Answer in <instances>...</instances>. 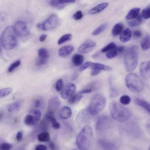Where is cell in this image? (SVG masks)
Segmentation results:
<instances>
[{"label": "cell", "mask_w": 150, "mask_h": 150, "mask_svg": "<svg viewBox=\"0 0 150 150\" xmlns=\"http://www.w3.org/2000/svg\"><path fill=\"white\" fill-rule=\"evenodd\" d=\"M109 109L112 117L119 122H125L130 117L131 113L129 110L116 101L110 103Z\"/></svg>", "instance_id": "6da1fadb"}, {"label": "cell", "mask_w": 150, "mask_h": 150, "mask_svg": "<svg viewBox=\"0 0 150 150\" xmlns=\"http://www.w3.org/2000/svg\"><path fill=\"white\" fill-rule=\"evenodd\" d=\"M93 130L89 125H86L78 135L76 143L80 150H88L91 144Z\"/></svg>", "instance_id": "7a4b0ae2"}, {"label": "cell", "mask_w": 150, "mask_h": 150, "mask_svg": "<svg viewBox=\"0 0 150 150\" xmlns=\"http://www.w3.org/2000/svg\"><path fill=\"white\" fill-rule=\"evenodd\" d=\"M16 41V34L14 27L10 26L6 28L1 37V43L3 47L6 50H12L15 46Z\"/></svg>", "instance_id": "3957f363"}, {"label": "cell", "mask_w": 150, "mask_h": 150, "mask_svg": "<svg viewBox=\"0 0 150 150\" xmlns=\"http://www.w3.org/2000/svg\"><path fill=\"white\" fill-rule=\"evenodd\" d=\"M138 48L133 45L128 48L124 56V61L127 70L129 72L133 71L136 68L138 62Z\"/></svg>", "instance_id": "277c9868"}, {"label": "cell", "mask_w": 150, "mask_h": 150, "mask_svg": "<svg viewBox=\"0 0 150 150\" xmlns=\"http://www.w3.org/2000/svg\"><path fill=\"white\" fill-rule=\"evenodd\" d=\"M106 104V99L104 96L100 93L96 94L91 98L88 107V112L91 115H96L104 108Z\"/></svg>", "instance_id": "5b68a950"}, {"label": "cell", "mask_w": 150, "mask_h": 150, "mask_svg": "<svg viewBox=\"0 0 150 150\" xmlns=\"http://www.w3.org/2000/svg\"><path fill=\"white\" fill-rule=\"evenodd\" d=\"M125 82L128 88L133 92H140L144 88L142 81L135 74L130 73L127 74L125 78Z\"/></svg>", "instance_id": "8992f818"}, {"label": "cell", "mask_w": 150, "mask_h": 150, "mask_svg": "<svg viewBox=\"0 0 150 150\" xmlns=\"http://www.w3.org/2000/svg\"><path fill=\"white\" fill-rule=\"evenodd\" d=\"M59 21L57 16L55 14H52L44 22L38 23L37 27L42 30H51L57 26Z\"/></svg>", "instance_id": "52a82bcc"}, {"label": "cell", "mask_w": 150, "mask_h": 150, "mask_svg": "<svg viewBox=\"0 0 150 150\" xmlns=\"http://www.w3.org/2000/svg\"><path fill=\"white\" fill-rule=\"evenodd\" d=\"M14 28L16 35L21 38L26 37L29 34L27 26L23 21H19L16 22Z\"/></svg>", "instance_id": "ba28073f"}, {"label": "cell", "mask_w": 150, "mask_h": 150, "mask_svg": "<svg viewBox=\"0 0 150 150\" xmlns=\"http://www.w3.org/2000/svg\"><path fill=\"white\" fill-rule=\"evenodd\" d=\"M76 86L74 84L68 83L63 86L60 93L61 97L64 99H69L74 93Z\"/></svg>", "instance_id": "9c48e42d"}, {"label": "cell", "mask_w": 150, "mask_h": 150, "mask_svg": "<svg viewBox=\"0 0 150 150\" xmlns=\"http://www.w3.org/2000/svg\"><path fill=\"white\" fill-rule=\"evenodd\" d=\"M96 45V43L94 41L90 40H88L79 47L78 50L81 53H88L91 51Z\"/></svg>", "instance_id": "30bf717a"}, {"label": "cell", "mask_w": 150, "mask_h": 150, "mask_svg": "<svg viewBox=\"0 0 150 150\" xmlns=\"http://www.w3.org/2000/svg\"><path fill=\"white\" fill-rule=\"evenodd\" d=\"M140 71L141 75L144 79H149L150 77V61H144L142 63Z\"/></svg>", "instance_id": "8fae6325"}, {"label": "cell", "mask_w": 150, "mask_h": 150, "mask_svg": "<svg viewBox=\"0 0 150 150\" xmlns=\"http://www.w3.org/2000/svg\"><path fill=\"white\" fill-rule=\"evenodd\" d=\"M74 0H54L50 1V4L52 6L59 9L63 8L67 4L74 3Z\"/></svg>", "instance_id": "7c38bea8"}, {"label": "cell", "mask_w": 150, "mask_h": 150, "mask_svg": "<svg viewBox=\"0 0 150 150\" xmlns=\"http://www.w3.org/2000/svg\"><path fill=\"white\" fill-rule=\"evenodd\" d=\"M60 102L58 97L54 96L49 100L48 102V111L54 112L59 107Z\"/></svg>", "instance_id": "4fadbf2b"}, {"label": "cell", "mask_w": 150, "mask_h": 150, "mask_svg": "<svg viewBox=\"0 0 150 150\" xmlns=\"http://www.w3.org/2000/svg\"><path fill=\"white\" fill-rule=\"evenodd\" d=\"M74 47L71 45H66L61 47L59 50V56L64 57L70 54L73 51Z\"/></svg>", "instance_id": "5bb4252c"}, {"label": "cell", "mask_w": 150, "mask_h": 150, "mask_svg": "<svg viewBox=\"0 0 150 150\" xmlns=\"http://www.w3.org/2000/svg\"><path fill=\"white\" fill-rule=\"evenodd\" d=\"M108 117L105 116H100L97 119L96 127L97 129H101L106 126L109 121Z\"/></svg>", "instance_id": "9a60e30c"}, {"label": "cell", "mask_w": 150, "mask_h": 150, "mask_svg": "<svg viewBox=\"0 0 150 150\" xmlns=\"http://www.w3.org/2000/svg\"><path fill=\"white\" fill-rule=\"evenodd\" d=\"M131 36L132 31L131 30L126 28L122 32L120 37V39L122 42H127L130 39Z\"/></svg>", "instance_id": "2e32d148"}, {"label": "cell", "mask_w": 150, "mask_h": 150, "mask_svg": "<svg viewBox=\"0 0 150 150\" xmlns=\"http://www.w3.org/2000/svg\"><path fill=\"white\" fill-rule=\"evenodd\" d=\"M72 112L71 109L67 106L62 107L59 111V115L60 117L63 119H66L71 116Z\"/></svg>", "instance_id": "e0dca14e"}, {"label": "cell", "mask_w": 150, "mask_h": 150, "mask_svg": "<svg viewBox=\"0 0 150 150\" xmlns=\"http://www.w3.org/2000/svg\"><path fill=\"white\" fill-rule=\"evenodd\" d=\"M109 4L108 3H103L98 4L91 9L88 11L90 14H94L98 13L104 10L107 7Z\"/></svg>", "instance_id": "ac0fdd59"}, {"label": "cell", "mask_w": 150, "mask_h": 150, "mask_svg": "<svg viewBox=\"0 0 150 150\" xmlns=\"http://www.w3.org/2000/svg\"><path fill=\"white\" fill-rule=\"evenodd\" d=\"M90 67L92 69H96L100 71L102 70L109 71L112 69V68L110 66L99 63L93 62Z\"/></svg>", "instance_id": "d6986e66"}, {"label": "cell", "mask_w": 150, "mask_h": 150, "mask_svg": "<svg viewBox=\"0 0 150 150\" xmlns=\"http://www.w3.org/2000/svg\"><path fill=\"white\" fill-rule=\"evenodd\" d=\"M72 62L73 64L76 66H78L81 65L84 60V57L79 54H74L72 58Z\"/></svg>", "instance_id": "ffe728a7"}, {"label": "cell", "mask_w": 150, "mask_h": 150, "mask_svg": "<svg viewBox=\"0 0 150 150\" xmlns=\"http://www.w3.org/2000/svg\"><path fill=\"white\" fill-rule=\"evenodd\" d=\"M134 102L138 105L142 107L146 110L149 113L150 112V104L147 102L138 98L134 100Z\"/></svg>", "instance_id": "44dd1931"}, {"label": "cell", "mask_w": 150, "mask_h": 150, "mask_svg": "<svg viewBox=\"0 0 150 150\" xmlns=\"http://www.w3.org/2000/svg\"><path fill=\"white\" fill-rule=\"evenodd\" d=\"M140 10V8H138L132 9L126 16V19L129 20L136 18L139 15Z\"/></svg>", "instance_id": "7402d4cb"}, {"label": "cell", "mask_w": 150, "mask_h": 150, "mask_svg": "<svg viewBox=\"0 0 150 150\" xmlns=\"http://www.w3.org/2000/svg\"><path fill=\"white\" fill-rule=\"evenodd\" d=\"M21 105V101H17L8 105L7 108L8 110L10 112L18 111Z\"/></svg>", "instance_id": "603a6c76"}, {"label": "cell", "mask_w": 150, "mask_h": 150, "mask_svg": "<svg viewBox=\"0 0 150 150\" xmlns=\"http://www.w3.org/2000/svg\"><path fill=\"white\" fill-rule=\"evenodd\" d=\"M141 46L142 49L144 50H148L150 48V36L146 35L141 42Z\"/></svg>", "instance_id": "cb8c5ba5"}, {"label": "cell", "mask_w": 150, "mask_h": 150, "mask_svg": "<svg viewBox=\"0 0 150 150\" xmlns=\"http://www.w3.org/2000/svg\"><path fill=\"white\" fill-rule=\"evenodd\" d=\"M123 25L121 23L116 24L112 28V33L114 36L117 35L122 32L123 29Z\"/></svg>", "instance_id": "d4e9b609"}, {"label": "cell", "mask_w": 150, "mask_h": 150, "mask_svg": "<svg viewBox=\"0 0 150 150\" xmlns=\"http://www.w3.org/2000/svg\"><path fill=\"white\" fill-rule=\"evenodd\" d=\"M38 139L40 142H47L50 140V135L47 132H43L40 133L38 135Z\"/></svg>", "instance_id": "484cf974"}, {"label": "cell", "mask_w": 150, "mask_h": 150, "mask_svg": "<svg viewBox=\"0 0 150 150\" xmlns=\"http://www.w3.org/2000/svg\"><path fill=\"white\" fill-rule=\"evenodd\" d=\"M142 22V17L140 15L134 19L129 21L128 23L131 27H134L139 25Z\"/></svg>", "instance_id": "4316f807"}, {"label": "cell", "mask_w": 150, "mask_h": 150, "mask_svg": "<svg viewBox=\"0 0 150 150\" xmlns=\"http://www.w3.org/2000/svg\"><path fill=\"white\" fill-rule=\"evenodd\" d=\"M38 54L39 58L47 59L49 57L47 50L45 48H41L38 50Z\"/></svg>", "instance_id": "83f0119b"}, {"label": "cell", "mask_w": 150, "mask_h": 150, "mask_svg": "<svg viewBox=\"0 0 150 150\" xmlns=\"http://www.w3.org/2000/svg\"><path fill=\"white\" fill-rule=\"evenodd\" d=\"M83 97V96L81 94H75L73 95L68 99V101L69 103L73 104L79 101Z\"/></svg>", "instance_id": "f1b7e54d"}, {"label": "cell", "mask_w": 150, "mask_h": 150, "mask_svg": "<svg viewBox=\"0 0 150 150\" xmlns=\"http://www.w3.org/2000/svg\"><path fill=\"white\" fill-rule=\"evenodd\" d=\"M72 38V35L70 34H65L62 36L58 41V44H62L70 40Z\"/></svg>", "instance_id": "f546056e"}, {"label": "cell", "mask_w": 150, "mask_h": 150, "mask_svg": "<svg viewBox=\"0 0 150 150\" xmlns=\"http://www.w3.org/2000/svg\"><path fill=\"white\" fill-rule=\"evenodd\" d=\"M107 25V24L106 23L102 24L92 32V35L94 36H95L99 34L106 28Z\"/></svg>", "instance_id": "4dcf8cb0"}, {"label": "cell", "mask_w": 150, "mask_h": 150, "mask_svg": "<svg viewBox=\"0 0 150 150\" xmlns=\"http://www.w3.org/2000/svg\"><path fill=\"white\" fill-rule=\"evenodd\" d=\"M117 47L115 44L114 42H111L108 44L101 50V52H105L110 50L116 49Z\"/></svg>", "instance_id": "1f68e13d"}, {"label": "cell", "mask_w": 150, "mask_h": 150, "mask_svg": "<svg viewBox=\"0 0 150 150\" xmlns=\"http://www.w3.org/2000/svg\"><path fill=\"white\" fill-rule=\"evenodd\" d=\"M13 89L11 87L6 88L0 90V97L7 96L12 91Z\"/></svg>", "instance_id": "d6a6232c"}, {"label": "cell", "mask_w": 150, "mask_h": 150, "mask_svg": "<svg viewBox=\"0 0 150 150\" xmlns=\"http://www.w3.org/2000/svg\"><path fill=\"white\" fill-rule=\"evenodd\" d=\"M120 101L122 104L126 105L129 104L130 103L131 98L128 96L124 95L120 97Z\"/></svg>", "instance_id": "836d02e7"}, {"label": "cell", "mask_w": 150, "mask_h": 150, "mask_svg": "<svg viewBox=\"0 0 150 150\" xmlns=\"http://www.w3.org/2000/svg\"><path fill=\"white\" fill-rule=\"evenodd\" d=\"M24 121L25 124L28 125H33L36 123L33 115H27L25 118Z\"/></svg>", "instance_id": "e575fe53"}, {"label": "cell", "mask_w": 150, "mask_h": 150, "mask_svg": "<svg viewBox=\"0 0 150 150\" xmlns=\"http://www.w3.org/2000/svg\"><path fill=\"white\" fill-rule=\"evenodd\" d=\"M142 17L145 19H148L150 17V7H147L144 9L142 11Z\"/></svg>", "instance_id": "d590c367"}, {"label": "cell", "mask_w": 150, "mask_h": 150, "mask_svg": "<svg viewBox=\"0 0 150 150\" xmlns=\"http://www.w3.org/2000/svg\"><path fill=\"white\" fill-rule=\"evenodd\" d=\"M31 112L33 114V115L34 120L36 122L40 120L41 115V113L40 111L38 110H34Z\"/></svg>", "instance_id": "8d00e7d4"}, {"label": "cell", "mask_w": 150, "mask_h": 150, "mask_svg": "<svg viewBox=\"0 0 150 150\" xmlns=\"http://www.w3.org/2000/svg\"><path fill=\"white\" fill-rule=\"evenodd\" d=\"M20 61L18 60L12 63L9 67L8 71L9 72H12L17 67L20 65Z\"/></svg>", "instance_id": "74e56055"}, {"label": "cell", "mask_w": 150, "mask_h": 150, "mask_svg": "<svg viewBox=\"0 0 150 150\" xmlns=\"http://www.w3.org/2000/svg\"><path fill=\"white\" fill-rule=\"evenodd\" d=\"M117 53L116 49H113L108 51L106 56L108 58L111 59L115 57L117 55Z\"/></svg>", "instance_id": "f35d334b"}, {"label": "cell", "mask_w": 150, "mask_h": 150, "mask_svg": "<svg viewBox=\"0 0 150 150\" xmlns=\"http://www.w3.org/2000/svg\"><path fill=\"white\" fill-rule=\"evenodd\" d=\"M63 82L62 80L61 79L58 80L56 83L55 88L58 91H61L63 87Z\"/></svg>", "instance_id": "ab89813d"}, {"label": "cell", "mask_w": 150, "mask_h": 150, "mask_svg": "<svg viewBox=\"0 0 150 150\" xmlns=\"http://www.w3.org/2000/svg\"><path fill=\"white\" fill-rule=\"evenodd\" d=\"M12 146V145L9 143L3 142L0 146V150H10Z\"/></svg>", "instance_id": "60d3db41"}, {"label": "cell", "mask_w": 150, "mask_h": 150, "mask_svg": "<svg viewBox=\"0 0 150 150\" xmlns=\"http://www.w3.org/2000/svg\"><path fill=\"white\" fill-rule=\"evenodd\" d=\"M83 16V14L81 11H78L73 15V18L76 20L81 19Z\"/></svg>", "instance_id": "b9f144b4"}, {"label": "cell", "mask_w": 150, "mask_h": 150, "mask_svg": "<svg viewBox=\"0 0 150 150\" xmlns=\"http://www.w3.org/2000/svg\"><path fill=\"white\" fill-rule=\"evenodd\" d=\"M92 62L90 61H88L85 62L80 66L79 69V71H82L86 69L88 67H90Z\"/></svg>", "instance_id": "7bdbcfd3"}, {"label": "cell", "mask_w": 150, "mask_h": 150, "mask_svg": "<svg viewBox=\"0 0 150 150\" xmlns=\"http://www.w3.org/2000/svg\"><path fill=\"white\" fill-rule=\"evenodd\" d=\"M47 59L39 58L36 61V64L37 66H40L45 64Z\"/></svg>", "instance_id": "ee69618b"}, {"label": "cell", "mask_w": 150, "mask_h": 150, "mask_svg": "<svg viewBox=\"0 0 150 150\" xmlns=\"http://www.w3.org/2000/svg\"><path fill=\"white\" fill-rule=\"evenodd\" d=\"M52 127L54 129H58L60 127V125L59 123L57 122V120L52 122Z\"/></svg>", "instance_id": "f6af8a7d"}, {"label": "cell", "mask_w": 150, "mask_h": 150, "mask_svg": "<svg viewBox=\"0 0 150 150\" xmlns=\"http://www.w3.org/2000/svg\"><path fill=\"white\" fill-rule=\"evenodd\" d=\"M35 150H47V147L42 144L37 145L35 147Z\"/></svg>", "instance_id": "bcb514c9"}, {"label": "cell", "mask_w": 150, "mask_h": 150, "mask_svg": "<svg viewBox=\"0 0 150 150\" xmlns=\"http://www.w3.org/2000/svg\"><path fill=\"white\" fill-rule=\"evenodd\" d=\"M23 132L21 131L18 132L16 136V139L18 141L21 140L23 138Z\"/></svg>", "instance_id": "7dc6e473"}, {"label": "cell", "mask_w": 150, "mask_h": 150, "mask_svg": "<svg viewBox=\"0 0 150 150\" xmlns=\"http://www.w3.org/2000/svg\"><path fill=\"white\" fill-rule=\"evenodd\" d=\"M92 90L90 88H86L81 91L79 93V94H82L91 93Z\"/></svg>", "instance_id": "c3c4849f"}, {"label": "cell", "mask_w": 150, "mask_h": 150, "mask_svg": "<svg viewBox=\"0 0 150 150\" xmlns=\"http://www.w3.org/2000/svg\"><path fill=\"white\" fill-rule=\"evenodd\" d=\"M133 34L134 36L137 37H140L142 35V33L141 32L138 30L134 31L133 32Z\"/></svg>", "instance_id": "681fc988"}, {"label": "cell", "mask_w": 150, "mask_h": 150, "mask_svg": "<svg viewBox=\"0 0 150 150\" xmlns=\"http://www.w3.org/2000/svg\"><path fill=\"white\" fill-rule=\"evenodd\" d=\"M47 37V35L46 34H42L40 37L39 40L40 42H42L44 41Z\"/></svg>", "instance_id": "f907efd6"}, {"label": "cell", "mask_w": 150, "mask_h": 150, "mask_svg": "<svg viewBox=\"0 0 150 150\" xmlns=\"http://www.w3.org/2000/svg\"><path fill=\"white\" fill-rule=\"evenodd\" d=\"M116 49L117 52L121 53L123 51L124 49V47L123 46H120L117 47Z\"/></svg>", "instance_id": "816d5d0a"}, {"label": "cell", "mask_w": 150, "mask_h": 150, "mask_svg": "<svg viewBox=\"0 0 150 150\" xmlns=\"http://www.w3.org/2000/svg\"><path fill=\"white\" fill-rule=\"evenodd\" d=\"M49 146L50 149L52 150H54L55 148V145L54 143L52 142H51L49 143Z\"/></svg>", "instance_id": "f5cc1de1"}, {"label": "cell", "mask_w": 150, "mask_h": 150, "mask_svg": "<svg viewBox=\"0 0 150 150\" xmlns=\"http://www.w3.org/2000/svg\"><path fill=\"white\" fill-rule=\"evenodd\" d=\"M40 102L39 100H37L35 103V106L36 108H38L40 106Z\"/></svg>", "instance_id": "db71d44e"}, {"label": "cell", "mask_w": 150, "mask_h": 150, "mask_svg": "<svg viewBox=\"0 0 150 150\" xmlns=\"http://www.w3.org/2000/svg\"><path fill=\"white\" fill-rule=\"evenodd\" d=\"M99 54V52H96L94 54H93L92 57L93 58H96L98 57Z\"/></svg>", "instance_id": "11a10c76"}, {"label": "cell", "mask_w": 150, "mask_h": 150, "mask_svg": "<svg viewBox=\"0 0 150 150\" xmlns=\"http://www.w3.org/2000/svg\"><path fill=\"white\" fill-rule=\"evenodd\" d=\"M3 142L2 141V140L1 139H0V146L1 144Z\"/></svg>", "instance_id": "9f6ffc18"}, {"label": "cell", "mask_w": 150, "mask_h": 150, "mask_svg": "<svg viewBox=\"0 0 150 150\" xmlns=\"http://www.w3.org/2000/svg\"><path fill=\"white\" fill-rule=\"evenodd\" d=\"M73 150H76V149H73Z\"/></svg>", "instance_id": "6f0895ef"}, {"label": "cell", "mask_w": 150, "mask_h": 150, "mask_svg": "<svg viewBox=\"0 0 150 150\" xmlns=\"http://www.w3.org/2000/svg\"></svg>", "instance_id": "680465c9"}]
</instances>
